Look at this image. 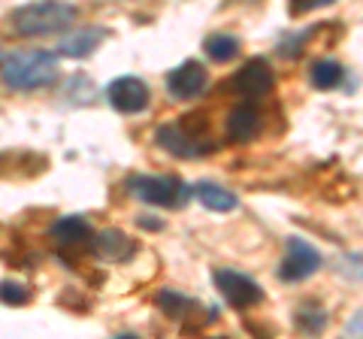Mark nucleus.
I'll return each mask as SVG.
<instances>
[{"label": "nucleus", "instance_id": "obj_1", "mask_svg": "<svg viewBox=\"0 0 363 339\" xmlns=\"http://www.w3.org/2000/svg\"><path fill=\"white\" fill-rule=\"evenodd\" d=\"M58 61L49 52H16L0 64V79L4 85L16 91H37L58 79Z\"/></svg>", "mask_w": 363, "mask_h": 339}, {"label": "nucleus", "instance_id": "obj_2", "mask_svg": "<svg viewBox=\"0 0 363 339\" xmlns=\"http://www.w3.org/2000/svg\"><path fill=\"white\" fill-rule=\"evenodd\" d=\"M76 21V6L64 4V0H37L16 9L9 16V28L18 37H45V33H58L64 28H70Z\"/></svg>", "mask_w": 363, "mask_h": 339}, {"label": "nucleus", "instance_id": "obj_3", "mask_svg": "<svg viewBox=\"0 0 363 339\" xmlns=\"http://www.w3.org/2000/svg\"><path fill=\"white\" fill-rule=\"evenodd\" d=\"M128 185L140 200L152 203V206H164V209L185 206L188 197H191L188 185L179 182L173 176H133Z\"/></svg>", "mask_w": 363, "mask_h": 339}, {"label": "nucleus", "instance_id": "obj_4", "mask_svg": "<svg viewBox=\"0 0 363 339\" xmlns=\"http://www.w3.org/2000/svg\"><path fill=\"white\" fill-rule=\"evenodd\" d=\"M157 143H161L167 152H173L176 157H197L212 149L209 140L203 137L200 130L191 128V116H188V121L164 124V128L157 130Z\"/></svg>", "mask_w": 363, "mask_h": 339}, {"label": "nucleus", "instance_id": "obj_5", "mask_svg": "<svg viewBox=\"0 0 363 339\" xmlns=\"http://www.w3.org/2000/svg\"><path fill=\"white\" fill-rule=\"evenodd\" d=\"M215 285L224 294V300L236 309H248L264 300V291H260L257 282L236 273V269H218V273H215Z\"/></svg>", "mask_w": 363, "mask_h": 339}, {"label": "nucleus", "instance_id": "obj_6", "mask_svg": "<svg viewBox=\"0 0 363 339\" xmlns=\"http://www.w3.org/2000/svg\"><path fill=\"white\" fill-rule=\"evenodd\" d=\"M318 267H321V255H318L309 243L291 240L285 261H281V267H279V276L285 282H303V279H309Z\"/></svg>", "mask_w": 363, "mask_h": 339}, {"label": "nucleus", "instance_id": "obj_7", "mask_svg": "<svg viewBox=\"0 0 363 339\" xmlns=\"http://www.w3.org/2000/svg\"><path fill=\"white\" fill-rule=\"evenodd\" d=\"M106 97L118 112H143L149 106V88H145L143 79H133V76L116 79V82L109 85Z\"/></svg>", "mask_w": 363, "mask_h": 339}, {"label": "nucleus", "instance_id": "obj_8", "mask_svg": "<svg viewBox=\"0 0 363 339\" xmlns=\"http://www.w3.org/2000/svg\"><path fill=\"white\" fill-rule=\"evenodd\" d=\"M272 82H276V76H272L269 64L264 58L248 61L242 70L236 73V79H233L236 91L245 94V97H264V94H269L272 91Z\"/></svg>", "mask_w": 363, "mask_h": 339}, {"label": "nucleus", "instance_id": "obj_9", "mask_svg": "<svg viewBox=\"0 0 363 339\" xmlns=\"http://www.w3.org/2000/svg\"><path fill=\"white\" fill-rule=\"evenodd\" d=\"M167 88H169V94L182 97V100L197 97V94H203V88H206V70H203V64H197V61H185L167 76Z\"/></svg>", "mask_w": 363, "mask_h": 339}, {"label": "nucleus", "instance_id": "obj_10", "mask_svg": "<svg viewBox=\"0 0 363 339\" xmlns=\"http://www.w3.org/2000/svg\"><path fill=\"white\" fill-rule=\"evenodd\" d=\"M49 236H52V240L58 243L61 248H79V245L91 243V224H88L82 216H67V218H61V221L52 224Z\"/></svg>", "mask_w": 363, "mask_h": 339}, {"label": "nucleus", "instance_id": "obj_11", "mask_svg": "<svg viewBox=\"0 0 363 339\" xmlns=\"http://www.w3.org/2000/svg\"><path fill=\"white\" fill-rule=\"evenodd\" d=\"M260 130V112L252 104H240L227 116V137L233 143H248Z\"/></svg>", "mask_w": 363, "mask_h": 339}, {"label": "nucleus", "instance_id": "obj_12", "mask_svg": "<svg viewBox=\"0 0 363 339\" xmlns=\"http://www.w3.org/2000/svg\"><path fill=\"white\" fill-rule=\"evenodd\" d=\"M94 252L106 261H124L128 255H133V243L121 230H104L94 240Z\"/></svg>", "mask_w": 363, "mask_h": 339}, {"label": "nucleus", "instance_id": "obj_13", "mask_svg": "<svg viewBox=\"0 0 363 339\" xmlns=\"http://www.w3.org/2000/svg\"><path fill=\"white\" fill-rule=\"evenodd\" d=\"M104 37H106V33L100 30V28H88L82 33H76V37L61 40L58 52L67 55V58H85V55H91V52L100 46V43H104Z\"/></svg>", "mask_w": 363, "mask_h": 339}, {"label": "nucleus", "instance_id": "obj_14", "mask_svg": "<svg viewBox=\"0 0 363 339\" xmlns=\"http://www.w3.org/2000/svg\"><path fill=\"white\" fill-rule=\"evenodd\" d=\"M194 194H197V200L206 209H215V212H230V209H236V194H230L227 188L215 185V182H200L194 188Z\"/></svg>", "mask_w": 363, "mask_h": 339}, {"label": "nucleus", "instance_id": "obj_15", "mask_svg": "<svg viewBox=\"0 0 363 339\" xmlns=\"http://www.w3.org/2000/svg\"><path fill=\"white\" fill-rule=\"evenodd\" d=\"M309 76H312V85L315 88H321V91H330V88H336L339 82H342V67H339L336 61H315L312 64V70H309Z\"/></svg>", "mask_w": 363, "mask_h": 339}, {"label": "nucleus", "instance_id": "obj_16", "mask_svg": "<svg viewBox=\"0 0 363 339\" xmlns=\"http://www.w3.org/2000/svg\"><path fill=\"white\" fill-rule=\"evenodd\" d=\"M206 52H209V58L212 61H230L240 55V40L236 37H227V33H215V37L206 40Z\"/></svg>", "mask_w": 363, "mask_h": 339}, {"label": "nucleus", "instance_id": "obj_17", "mask_svg": "<svg viewBox=\"0 0 363 339\" xmlns=\"http://www.w3.org/2000/svg\"><path fill=\"white\" fill-rule=\"evenodd\" d=\"M297 324L303 327V330L318 333V330H321V327L327 324V312H321L318 306H312V303H309V306H303V309H300V315H297Z\"/></svg>", "mask_w": 363, "mask_h": 339}, {"label": "nucleus", "instance_id": "obj_18", "mask_svg": "<svg viewBox=\"0 0 363 339\" xmlns=\"http://www.w3.org/2000/svg\"><path fill=\"white\" fill-rule=\"evenodd\" d=\"M0 300H4L6 306H25L30 300V291L25 285H18V282H4V285H0Z\"/></svg>", "mask_w": 363, "mask_h": 339}, {"label": "nucleus", "instance_id": "obj_19", "mask_svg": "<svg viewBox=\"0 0 363 339\" xmlns=\"http://www.w3.org/2000/svg\"><path fill=\"white\" fill-rule=\"evenodd\" d=\"M161 306L167 309V315L179 318V315H185L182 309L188 306V300H185V297H179V294H173V291H164V294H161Z\"/></svg>", "mask_w": 363, "mask_h": 339}, {"label": "nucleus", "instance_id": "obj_20", "mask_svg": "<svg viewBox=\"0 0 363 339\" xmlns=\"http://www.w3.org/2000/svg\"><path fill=\"white\" fill-rule=\"evenodd\" d=\"M333 0H291V13L294 16H303V13H312V9H321Z\"/></svg>", "mask_w": 363, "mask_h": 339}]
</instances>
